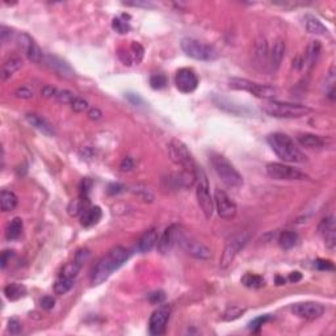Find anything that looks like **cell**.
<instances>
[{
    "label": "cell",
    "instance_id": "603a6c76",
    "mask_svg": "<svg viewBox=\"0 0 336 336\" xmlns=\"http://www.w3.org/2000/svg\"><path fill=\"white\" fill-rule=\"evenodd\" d=\"M285 56V42L282 40H277L274 42L269 52V69L276 71L280 67Z\"/></svg>",
    "mask_w": 336,
    "mask_h": 336
},
{
    "label": "cell",
    "instance_id": "d4e9b609",
    "mask_svg": "<svg viewBox=\"0 0 336 336\" xmlns=\"http://www.w3.org/2000/svg\"><path fill=\"white\" fill-rule=\"evenodd\" d=\"M305 27L306 31L311 35L316 36H326L328 35V29L322 24V21H319L318 19L311 16V15H306L305 16Z\"/></svg>",
    "mask_w": 336,
    "mask_h": 336
},
{
    "label": "cell",
    "instance_id": "7c38bea8",
    "mask_svg": "<svg viewBox=\"0 0 336 336\" xmlns=\"http://www.w3.org/2000/svg\"><path fill=\"white\" fill-rule=\"evenodd\" d=\"M213 200H214V206L221 218H235L236 213H238V206H236L235 201L226 192L221 191V189H215Z\"/></svg>",
    "mask_w": 336,
    "mask_h": 336
},
{
    "label": "cell",
    "instance_id": "ac0fdd59",
    "mask_svg": "<svg viewBox=\"0 0 336 336\" xmlns=\"http://www.w3.org/2000/svg\"><path fill=\"white\" fill-rule=\"evenodd\" d=\"M319 234L323 236L326 246L329 250H333V247L336 244V231H335V221L333 217H327V218L322 219L320 225L318 227Z\"/></svg>",
    "mask_w": 336,
    "mask_h": 336
},
{
    "label": "cell",
    "instance_id": "7402d4cb",
    "mask_svg": "<svg viewBox=\"0 0 336 336\" xmlns=\"http://www.w3.org/2000/svg\"><path fill=\"white\" fill-rule=\"evenodd\" d=\"M158 240H159V236H158V231L155 229H150L141 236V239L138 240V244H137V250L141 253L150 252L153 250L154 247L158 244Z\"/></svg>",
    "mask_w": 336,
    "mask_h": 336
},
{
    "label": "cell",
    "instance_id": "ee69618b",
    "mask_svg": "<svg viewBox=\"0 0 336 336\" xmlns=\"http://www.w3.org/2000/svg\"><path fill=\"white\" fill-rule=\"evenodd\" d=\"M15 96L18 97V99H23V100H29L33 97V91L28 87H19L18 90L15 91Z\"/></svg>",
    "mask_w": 336,
    "mask_h": 336
},
{
    "label": "cell",
    "instance_id": "8992f818",
    "mask_svg": "<svg viewBox=\"0 0 336 336\" xmlns=\"http://www.w3.org/2000/svg\"><path fill=\"white\" fill-rule=\"evenodd\" d=\"M168 153H170L171 160L177 166L187 171L189 173H196L197 171V163L194 160L193 155L188 149V146L179 139H172L168 146Z\"/></svg>",
    "mask_w": 336,
    "mask_h": 336
},
{
    "label": "cell",
    "instance_id": "bcb514c9",
    "mask_svg": "<svg viewBox=\"0 0 336 336\" xmlns=\"http://www.w3.org/2000/svg\"><path fill=\"white\" fill-rule=\"evenodd\" d=\"M316 269L319 270H333L335 269V265L331 260L326 259H316L315 263H314Z\"/></svg>",
    "mask_w": 336,
    "mask_h": 336
},
{
    "label": "cell",
    "instance_id": "44dd1931",
    "mask_svg": "<svg viewBox=\"0 0 336 336\" xmlns=\"http://www.w3.org/2000/svg\"><path fill=\"white\" fill-rule=\"evenodd\" d=\"M25 118H27V121H28L33 128L37 129V130L41 132L42 134L49 135V137L56 135V129H54V126H53L46 118L41 117L40 115H36V113H28V115L25 116Z\"/></svg>",
    "mask_w": 336,
    "mask_h": 336
},
{
    "label": "cell",
    "instance_id": "6da1fadb",
    "mask_svg": "<svg viewBox=\"0 0 336 336\" xmlns=\"http://www.w3.org/2000/svg\"><path fill=\"white\" fill-rule=\"evenodd\" d=\"M129 256H130V253L125 247L116 246L111 248L107 255L101 257L95 265L92 276H91V284L94 286H99L105 282L115 270L120 269L128 261Z\"/></svg>",
    "mask_w": 336,
    "mask_h": 336
},
{
    "label": "cell",
    "instance_id": "681fc988",
    "mask_svg": "<svg viewBox=\"0 0 336 336\" xmlns=\"http://www.w3.org/2000/svg\"><path fill=\"white\" fill-rule=\"evenodd\" d=\"M166 299V294H164V291L162 290H158V291H154V293H151V294H149V301L151 302V303H154V305H159V303H162V302Z\"/></svg>",
    "mask_w": 336,
    "mask_h": 336
},
{
    "label": "cell",
    "instance_id": "f546056e",
    "mask_svg": "<svg viewBox=\"0 0 336 336\" xmlns=\"http://www.w3.org/2000/svg\"><path fill=\"white\" fill-rule=\"evenodd\" d=\"M0 204H2V210L3 211H12L18 206V196L14 192L3 189L0 193Z\"/></svg>",
    "mask_w": 336,
    "mask_h": 336
},
{
    "label": "cell",
    "instance_id": "9f6ffc18",
    "mask_svg": "<svg viewBox=\"0 0 336 336\" xmlns=\"http://www.w3.org/2000/svg\"><path fill=\"white\" fill-rule=\"evenodd\" d=\"M101 116H103V113H101V111L99 109V108H92V109L88 112V118L92 120V121H97V120H100Z\"/></svg>",
    "mask_w": 336,
    "mask_h": 336
},
{
    "label": "cell",
    "instance_id": "f6af8a7d",
    "mask_svg": "<svg viewBox=\"0 0 336 336\" xmlns=\"http://www.w3.org/2000/svg\"><path fill=\"white\" fill-rule=\"evenodd\" d=\"M117 54H118V58L121 59L124 65H126V66H132V65H134L132 56H130V52H129V49H124V48L118 49Z\"/></svg>",
    "mask_w": 336,
    "mask_h": 336
},
{
    "label": "cell",
    "instance_id": "4dcf8cb0",
    "mask_svg": "<svg viewBox=\"0 0 336 336\" xmlns=\"http://www.w3.org/2000/svg\"><path fill=\"white\" fill-rule=\"evenodd\" d=\"M88 204H90V200L88 197H83V196H80L79 198L77 200H73V201L70 202L69 208V214L71 217H77V215H82L86 211V209H88Z\"/></svg>",
    "mask_w": 336,
    "mask_h": 336
},
{
    "label": "cell",
    "instance_id": "7a4b0ae2",
    "mask_svg": "<svg viewBox=\"0 0 336 336\" xmlns=\"http://www.w3.org/2000/svg\"><path fill=\"white\" fill-rule=\"evenodd\" d=\"M267 141L276 155L284 162H289V163L306 162V155L298 149L294 141L289 135L282 134V133H273L268 137Z\"/></svg>",
    "mask_w": 336,
    "mask_h": 336
},
{
    "label": "cell",
    "instance_id": "7bdbcfd3",
    "mask_svg": "<svg viewBox=\"0 0 336 336\" xmlns=\"http://www.w3.org/2000/svg\"><path fill=\"white\" fill-rule=\"evenodd\" d=\"M71 108H73L74 112H77V113H82V112H84L88 108V103H87V100H84L83 97H79L77 96L75 99L73 100V103H71Z\"/></svg>",
    "mask_w": 336,
    "mask_h": 336
},
{
    "label": "cell",
    "instance_id": "7dc6e473",
    "mask_svg": "<svg viewBox=\"0 0 336 336\" xmlns=\"http://www.w3.org/2000/svg\"><path fill=\"white\" fill-rule=\"evenodd\" d=\"M91 256V252L90 250H87V248H80L79 251H78L77 253H75V257H74V260L77 261V263H79L82 267L84 265V263H86L87 260L90 259Z\"/></svg>",
    "mask_w": 336,
    "mask_h": 336
},
{
    "label": "cell",
    "instance_id": "11a10c76",
    "mask_svg": "<svg viewBox=\"0 0 336 336\" xmlns=\"http://www.w3.org/2000/svg\"><path fill=\"white\" fill-rule=\"evenodd\" d=\"M120 168H121V171H132L134 168V162H133L132 158L130 156L124 158L121 164H120Z\"/></svg>",
    "mask_w": 336,
    "mask_h": 336
},
{
    "label": "cell",
    "instance_id": "83f0119b",
    "mask_svg": "<svg viewBox=\"0 0 336 336\" xmlns=\"http://www.w3.org/2000/svg\"><path fill=\"white\" fill-rule=\"evenodd\" d=\"M320 53H322V45H320V42L319 41H311L310 42V45L307 48V52H306V66L308 69H311V67L315 66V63L318 62L319 56H320Z\"/></svg>",
    "mask_w": 336,
    "mask_h": 336
},
{
    "label": "cell",
    "instance_id": "680465c9",
    "mask_svg": "<svg viewBox=\"0 0 336 336\" xmlns=\"http://www.w3.org/2000/svg\"><path fill=\"white\" fill-rule=\"evenodd\" d=\"M124 189H125V187L121 185V184H111L108 192H109L111 194H117V193H120V192L124 191Z\"/></svg>",
    "mask_w": 336,
    "mask_h": 336
},
{
    "label": "cell",
    "instance_id": "e575fe53",
    "mask_svg": "<svg viewBox=\"0 0 336 336\" xmlns=\"http://www.w3.org/2000/svg\"><path fill=\"white\" fill-rule=\"evenodd\" d=\"M74 282H75L74 278L65 277V276H59L58 280H57L56 284H54V291H56V294H58V295L66 294L67 291L71 290V288L74 286Z\"/></svg>",
    "mask_w": 336,
    "mask_h": 336
},
{
    "label": "cell",
    "instance_id": "277c9868",
    "mask_svg": "<svg viewBox=\"0 0 336 336\" xmlns=\"http://www.w3.org/2000/svg\"><path fill=\"white\" fill-rule=\"evenodd\" d=\"M263 111L267 115L277 118H299L308 115L311 108L302 104H291V103H282V101L268 100L263 104Z\"/></svg>",
    "mask_w": 336,
    "mask_h": 336
},
{
    "label": "cell",
    "instance_id": "ffe728a7",
    "mask_svg": "<svg viewBox=\"0 0 336 336\" xmlns=\"http://www.w3.org/2000/svg\"><path fill=\"white\" fill-rule=\"evenodd\" d=\"M42 62L45 63L48 67L54 70L56 73H58L59 75H62V77L71 78L74 75V70L70 67L69 63H66L63 59L58 58V57L45 56V58H44Z\"/></svg>",
    "mask_w": 336,
    "mask_h": 336
},
{
    "label": "cell",
    "instance_id": "2e32d148",
    "mask_svg": "<svg viewBox=\"0 0 336 336\" xmlns=\"http://www.w3.org/2000/svg\"><path fill=\"white\" fill-rule=\"evenodd\" d=\"M291 312L298 318L306 319V320H314L323 315L324 307L318 302H298L291 306Z\"/></svg>",
    "mask_w": 336,
    "mask_h": 336
},
{
    "label": "cell",
    "instance_id": "94428289",
    "mask_svg": "<svg viewBox=\"0 0 336 336\" xmlns=\"http://www.w3.org/2000/svg\"><path fill=\"white\" fill-rule=\"evenodd\" d=\"M301 278H302V274L299 273V272H291L290 274H289V277H288V280L290 281V282H298V281H301Z\"/></svg>",
    "mask_w": 336,
    "mask_h": 336
},
{
    "label": "cell",
    "instance_id": "4fadbf2b",
    "mask_svg": "<svg viewBox=\"0 0 336 336\" xmlns=\"http://www.w3.org/2000/svg\"><path fill=\"white\" fill-rule=\"evenodd\" d=\"M171 316V307L168 305H163L158 307L155 311L151 314L149 322L150 333L154 336L163 335L166 332L167 323L170 320Z\"/></svg>",
    "mask_w": 336,
    "mask_h": 336
},
{
    "label": "cell",
    "instance_id": "1f68e13d",
    "mask_svg": "<svg viewBox=\"0 0 336 336\" xmlns=\"http://www.w3.org/2000/svg\"><path fill=\"white\" fill-rule=\"evenodd\" d=\"M21 232H23V219L15 217L7 225L6 238H7V240H16L21 235Z\"/></svg>",
    "mask_w": 336,
    "mask_h": 336
},
{
    "label": "cell",
    "instance_id": "816d5d0a",
    "mask_svg": "<svg viewBox=\"0 0 336 336\" xmlns=\"http://www.w3.org/2000/svg\"><path fill=\"white\" fill-rule=\"evenodd\" d=\"M40 305H41L42 308H45V310H50V308H53L54 305H56V299L52 295H45V297H42L40 299Z\"/></svg>",
    "mask_w": 336,
    "mask_h": 336
},
{
    "label": "cell",
    "instance_id": "8d00e7d4",
    "mask_svg": "<svg viewBox=\"0 0 336 336\" xmlns=\"http://www.w3.org/2000/svg\"><path fill=\"white\" fill-rule=\"evenodd\" d=\"M126 16L122 15L120 18H115L112 21V27L115 29L117 33L120 35H126L129 31H130V25H129V21H126Z\"/></svg>",
    "mask_w": 336,
    "mask_h": 336
},
{
    "label": "cell",
    "instance_id": "6f0895ef",
    "mask_svg": "<svg viewBox=\"0 0 336 336\" xmlns=\"http://www.w3.org/2000/svg\"><path fill=\"white\" fill-rule=\"evenodd\" d=\"M126 99H128L133 105H141L143 104V100L137 94H126Z\"/></svg>",
    "mask_w": 336,
    "mask_h": 336
},
{
    "label": "cell",
    "instance_id": "9a60e30c",
    "mask_svg": "<svg viewBox=\"0 0 336 336\" xmlns=\"http://www.w3.org/2000/svg\"><path fill=\"white\" fill-rule=\"evenodd\" d=\"M175 84L176 88L183 94H191L198 87V77L192 69L184 67L177 70L176 77H175Z\"/></svg>",
    "mask_w": 336,
    "mask_h": 336
},
{
    "label": "cell",
    "instance_id": "484cf974",
    "mask_svg": "<svg viewBox=\"0 0 336 336\" xmlns=\"http://www.w3.org/2000/svg\"><path fill=\"white\" fill-rule=\"evenodd\" d=\"M21 67H23V61L19 57H10L3 63V67H2V77H3V80H7L8 78L12 77Z\"/></svg>",
    "mask_w": 336,
    "mask_h": 336
},
{
    "label": "cell",
    "instance_id": "ab89813d",
    "mask_svg": "<svg viewBox=\"0 0 336 336\" xmlns=\"http://www.w3.org/2000/svg\"><path fill=\"white\" fill-rule=\"evenodd\" d=\"M168 84V79L164 74H154L150 78V86L154 90H163Z\"/></svg>",
    "mask_w": 336,
    "mask_h": 336
},
{
    "label": "cell",
    "instance_id": "6125c7cd",
    "mask_svg": "<svg viewBox=\"0 0 336 336\" xmlns=\"http://www.w3.org/2000/svg\"><path fill=\"white\" fill-rule=\"evenodd\" d=\"M285 278L284 277H281V276H277V277H276V284L277 285H284L285 284Z\"/></svg>",
    "mask_w": 336,
    "mask_h": 336
},
{
    "label": "cell",
    "instance_id": "db71d44e",
    "mask_svg": "<svg viewBox=\"0 0 336 336\" xmlns=\"http://www.w3.org/2000/svg\"><path fill=\"white\" fill-rule=\"evenodd\" d=\"M57 92H58V90L54 88L53 86H49V84L42 87V90H41V95L44 97H56Z\"/></svg>",
    "mask_w": 336,
    "mask_h": 336
},
{
    "label": "cell",
    "instance_id": "5bb4252c",
    "mask_svg": "<svg viewBox=\"0 0 336 336\" xmlns=\"http://www.w3.org/2000/svg\"><path fill=\"white\" fill-rule=\"evenodd\" d=\"M18 42L20 49L24 52V54L31 62L41 63L44 61L45 56H44L41 48L37 45V42L32 39L28 33H20L18 37Z\"/></svg>",
    "mask_w": 336,
    "mask_h": 336
},
{
    "label": "cell",
    "instance_id": "cb8c5ba5",
    "mask_svg": "<svg viewBox=\"0 0 336 336\" xmlns=\"http://www.w3.org/2000/svg\"><path fill=\"white\" fill-rule=\"evenodd\" d=\"M101 215H103V211L99 206H91V208L86 209L83 214L80 215V225L83 227H91L100 221Z\"/></svg>",
    "mask_w": 336,
    "mask_h": 336
},
{
    "label": "cell",
    "instance_id": "60d3db41",
    "mask_svg": "<svg viewBox=\"0 0 336 336\" xmlns=\"http://www.w3.org/2000/svg\"><path fill=\"white\" fill-rule=\"evenodd\" d=\"M270 319V315L269 314H265V315H260L257 316V318H255L253 320H251L250 324H248V328L252 331V332H259L260 328H261V326H263L264 323L268 322Z\"/></svg>",
    "mask_w": 336,
    "mask_h": 336
},
{
    "label": "cell",
    "instance_id": "f1b7e54d",
    "mask_svg": "<svg viewBox=\"0 0 336 336\" xmlns=\"http://www.w3.org/2000/svg\"><path fill=\"white\" fill-rule=\"evenodd\" d=\"M4 294L10 301H18L27 295V288L23 284H10L4 288Z\"/></svg>",
    "mask_w": 336,
    "mask_h": 336
},
{
    "label": "cell",
    "instance_id": "30bf717a",
    "mask_svg": "<svg viewBox=\"0 0 336 336\" xmlns=\"http://www.w3.org/2000/svg\"><path fill=\"white\" fill-rule=\"evenodd\" d=\"M248 240H250V234L248 232H240V234H236V235L232 236L231 239L226 243L223 252L221 255V259H219L221 268H227L229 265H231L236 255L246 247Z\"/></svg>",
    "mask_w": 336,
    "mask_h": 336
},
{
    "label": "cell",
    "instance_id": "74e56055",
    "mask_svg": "<svg viewBox=\"0 0 336 336\" xmlns=\"http://www.w3.org/2000/svg\"><path fill=\"white\" fill-rule=\"evenodd\" d=\"M80 269H82V265H80L79 263H77L75 260L74 261H71V263L66 264L65 267H63L62 272H61V276H65V277H69V278H77L78 273L80 272Z\"/></svg>",
    "mask_w": 336,
    "mask_h": 336
},
{
    "label": "cell",
    "instance_id": "b9f144b4",
    "mask_svg": "<svg viewBox=\"0 0 336 336\" xmlns=\"http://www.w3.org/2000/svg\"><path fill=\"white\" fill-rule=\"evenodd\" d=\"M75 95L71 92V91H67V90H58V92H57L56 95V99L59 101V103H63V104H71L73 103V100L75 99Z\"/></svg>",
    "mask_w": 336,
    "mask_h": 336
},
{
    "label": "cell",
    "instance_id": "ba28073f",
    "mask_svg": "<svg viewBox=\"0 0 336 336\" xmlns=\"http://www.w3.org/2000/svg\"><path fill=\"white\" fill-rule=\"evenodd\" d=\"M181 49L188 57L197 61H213L218 58V52L213 46L196 39H184L181 41Z\"/></svg>",
    "mask_w": 336,
    "mask_h": 336
},
{
    "label": "cell",
    "instance_id": "52a82bcc",
    "mask_svg": "<svg viewBox=\"0 0 336 336\" xmlns=\"http://www.w3.org/2000/svg\"><path fill=\"white\" fill-rule=\"evenodd\" d=\"M229 86L231 90L236 91H247L252 94L253 96L260 97V99H265V100H270L277 95V90L272 86H267V84H260L251 82L247 79H240V78H232L230 79Z\"/></svg>",
    "mask_w": 336,
    "mask_h": 336
},
{
    "label": "cell",
    "instance_id": "d6986e66",
    "mask_svg": "<svg viewBox=\"0 0 336 336\" xmlns=\"http://www.w3.org/2000/svg\"><path fill=\"white\" fill-rule=\"evenodd\" d=\"M177 231H179V227L176 225H171L168 226L166 230H164L163 235L160 236V239L158 240V250L162 253H167L173 247V244L176 243L177 240Z\"/></svg>",
    "mask_w": 336,
    "mask_h": 336
},
{
    "label": "cell",
    "instance_id": "91938a15",
    "mask_svg": "<svg viewBox=\"0 0 336 336\" xmlns=\"http://www.w3.org/2000/svg\"><path fill=\"white\" fill-rule=\"evenodd\" d=\"M12 255H14V251H4V252L2 253V268H3V269L7 267L8 260L11 259Z\"/></svg>",
    "mask_w": 336,
    "mask_h": 336
},
{
    "label": "cell",
    "instance_id": "836d02e7",
    "mask_svg": "<svg viewBox=\"0 0 336 336\" xmlns=\"http://www.w3.org/2000/svg\"><path fill=\"white\" fill-rule=\"evenodd\" d=\"M242 284L247 288L251 289H260L265 285V280L261 276L253 273H246L242 277Z\"/></svg>",
    "mask_w": 336,
    "mask_h": 336
},
{
    "label": "cell",
    "instance_id": "e0dca14e",
    "mask_svg": "<svg viewBox=\"0 0 336 336\" xmlns=\"http://www.w3.org/2000/svg\"><path fill=\"white\" fill-rule=\"evenodd\" d=\"M252 59L253 65L260 70H265L269 66V49L268 42L264 37H259L255 41V45L252 49Z\"/></svg>",
    "mask_w": 336,
    "mask_h": 336
},
{
    "label": "cell",
    "instance_id": "f907efd6",
    "mask_svg": "<svg viewBox=\"0 0 336 336\" xmlns=\"http://www.w3.org/2000/svg\"><path fill=\"white\" fill-rule=\"evenodd\" d=\"M12 35H14V33H12V29L6 27V25H2V28H0V40H2V44H3V45H6L8 42V40H11Z\"/></svg>",
    "mask_w": 336,
    "mask_h": 336
},
{
    "label": "cell",
    "instance_id": "4316f807",
    "mask_svg": "<svg viewBox=\"0 0 336 336\" xmlns=\"http://www.w3.org/2000/svg\"><path fill=\"white\" fill-rule=\"evenodd\" d=\"M297 139L299 145L303 146V147H307V149H320V147L324 146V141L322 139V137H319V135L315 134H310V133L299 134Z\"/></svg>",
    "mask_w": 336,
    "mask_h": 336
},
{
    "label": "cell",
    "instance_id": "f35d334b",
    "mask_svg": "<svg viewBox=\"0 0 336 336\" xmlns=\"http://www.w3.org/2000/svg\"><path fill=\"white\" fill-rule=\"evenodd\" d=\"M129 52H130V56L133 58V62L134 63H141V61L143 59V56H145V49L141 44L138 42H132V45L129 48Z\"/></svg>",
    "mask_w": 336,
    "mask_h": 336
},
{
    "label": "cell",
    "instance_id": "9c48e42d",
    "mask_svg": "<svg viewBox=\"0 0 336 336\" xmlns=\"http://www.w3.org/2000/svg\"><path fill=\"white\" fill-rule=\"evenodd\" d=\"M176 243L180 244L181 248H183L188 255H191V256L196 257V259L209 260L211 257V251L208 246H205L204 243L200 242L198 239H196L194 236L185 234V232L181 231L180 229L177 231Z\"/></svg>",
    "mask_w": 336,
    "mask_h": 336
},
{
    "label": "cell",
    "instance_id": "5b68a950",
    "mask_svg": "<svg viewBox=\"0 0 336 336\" xmlns=\"http://www.w3.org/2000/svg\"><path fill=\"white\" fill-rule=\"evenodd\" d=\"M196 176V196H197V202L204 213L205 218L210 219L214 211V200L210 194V185H209L208 175L204 171L202 167L198 166L197 171L194 173Z\"/></svg>",
    "mask_w": 336,
    "mask_h": 336
},
{
    "label": "cell",
    "instance_id": "f5cc1de1",
    "mask_svg": "<svg viewBox=\"0 0 336 336\" xmlns=\"http://www.w3.org/2000/svg\"><path fill=\"white\" fill-rule=\"evenodd\" d=\"M91 185H92V181L90 179H84L82 183H80V196H83V197H88V192L91 189Z\"/></svg>",
    "mask_w": 336,
    "mask_h": 336
},
{
    "label": "cell",
    "instance_id": "d590c367",
    "mask_svg": "<svg viewBox=\"0 0 336 336\" xmlns=\"http://www.w3.org/2000/svg\"><path fill=\"white\" fill-rule=\"evenodd\" d=\"M244 312H246V308H243L240 307V306L236 305H230L227 306V308L225 310L222 318H223V320H226V322H231V320H235V319L240 318Z\"/></svg>",
    "mask_w": 336,
    "mask_h": 336
},
{
    "label": "cell",
    "instance_id": "c3c4849f",
    "mask_svg": "<svg viewBox=\"0 0 336 336\" xmlns=\"http://www.w3.org/2000/svg\"><path fill=\"white\" fill-rule=\"evenodd\" d=\"M21 329H23V327H21V323L18 319L12 318L8 320V332L11 335H19L21 332Z\"/></svg>",
    "mask_w": 336,
    "mask_h": 336
},
{
    "label": "cell",
    "instance_id": "3957f363",
    "mask_svg": "<svg viewBox=\"0 0 336 336\" xmlns=\"http://www.w3.org/2000/svg\"><path fill=\"white\" fill-rule=\"evenodd\" d=\"M210 163L213 170L218 175L221 181L229 188H239L243 185V177L235 167L232 166L226 156L222 154H210Z\"/></svg>",
    "mask_w": 336,
    "mask_h": 336
},
{
    "label": "cell",
    "instance_id": "d6a6232c",
    "mask_svg": "<svg viewBox=\"0 0 336 336\" xmlns=\"http://www.w3.org/2000/svg\"><path fill=\"white\" fill-rule=\"evenodd\" d=\"M278 243H280L281 248L290 250L298 243V234L294 231H290V230L282 231L280 234V238H278Z\"/></svg>",
    "mask_w": 336,
    "mask_h": 336
},
{
    "label": "cell",
    "instance_id": "8fae6325",
    "mask_svg": "<svg viewBox=\"0 0 336 336\" xmlns=\"http://www.w3.org/2000/svg\"><path fill=\"white\" fill-rule=\"evenodd\" d=\"M268 176L273 180H305L307 179L305 173L293 168L290 166L282 163H268L267 164Z\"/></svg>",
    "mask_w": 336,
    "mask_h": 336
}]
</instances>
